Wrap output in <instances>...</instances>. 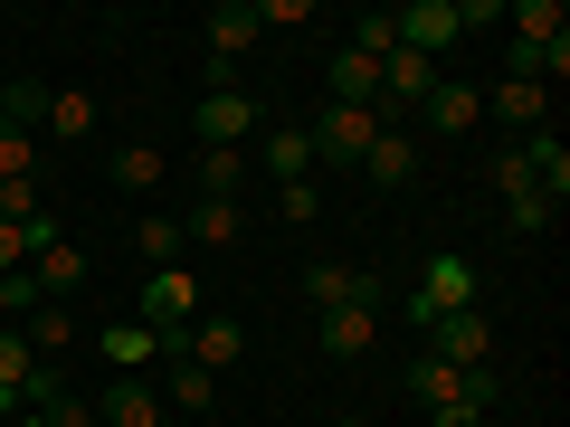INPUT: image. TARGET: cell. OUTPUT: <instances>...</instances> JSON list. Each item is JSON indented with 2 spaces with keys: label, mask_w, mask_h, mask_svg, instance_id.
I'll return each instance as SVG.
<instances>
[{
  "label": "cell",
  "mask_w": 570,
  "mask_h": 427,
  "mask_svg": "<svg viewBox=\"0 0 570 427\" xmlns=\"http://www.w3.org/2000/svg\"><path fill=\"white\" fill-rule=\"evenodd\" d=\"M438 314H475V257H428V276L400 295V324L428 332Z\"/></svg>",
  "instance_id": "obj_1"
},
{
  "label": "cell",
  "mask_w": 570,
  "mask_h": 427,
  "mask_svg": "<svg viewBox=\"0 0 570 427\" xmlns=\"http://www.w3.org/2000/svg\"><path fill=\"white\" fill-rule=\"evenodd\" d=\"M371 133H381V105H324V115L305 123V142H314V162H343V171H362Z\"/></svg>",
  "instance_id": "obj_2"
},
{
  "label": "cell",
  "mask_w": 570,
  "mask_h": 427,
  "mask_svg": "<svg viewBox=\"0 0 570 427\" xmlns=\"http://www.w3.org/2000/svg\"><path fill=\"white\" fill-rule=\"evenodd\" d=\"M247 133H266L247 86H209L200 96V152H247Z\"/></svg>",
  "instance_id": "obj_3"
},
{
  "label": "cell",
  "mask_w": 570,
  "mask_h": 427,
  "mask_svg": "<svg viewBox=\"0 0 570 427\" xmlns=\"http://www.w3.org/2000/svg\"><path fill=\"white\" fill-rule=\"evenodd\" d=\"M247 48H257V0H219L209 10V86H238Z\"/></svg>",
  "instance_id": "obj_4"
},
{
  "label": "cell",
  "mask_w": 570,
  "mask_h": 427,
  "mask_svg": "<svg viewBox=\"0 0 570 427\" xmlns=\"http://www.w3.org/2000/svg\"><path fill=\"white\" fill-rule=\"evenodd\" d=\"M96 427H171V408H163V389L142 380V370H115V389L96 399Z\"/></svg>",
  "instance_id": "obj_5"
},
{
  "label": "cell",
  "mask_w": 570,
  "mask_h": 427,
  "mask_svg": "<svg viewBox=\"0 0 570 427\" xmlns=\"http://www.w3.org/2000/svg\"><path fill=\"white\" fill-rule=\"evenodd\" d=\"M428 96H438V58H419V48H390V58H381V123L409 115V105H428Z\"/></svg>",
  "instance_id": "obj_6"
},
{
  "label": "cell",
  "mask_w": 570,
  "mask_h": 427,
  "mask_svg": "<svg viewBox=\"0 0 570 427\" xmlns=\"http://www.w3.org/2000/svg\"><path fill=\"white\" fill-rule=\"evenodd\" d=\"M190 314H200V276H190V266H163V276L142 285V314H134V324H153V332H181Z\"/></svg>",
  "instance_id": "obj_7"
},
{
  "label": "cell",
  "mask_w": 570,
  "mask_h": 427,
  "mask_svg": "<svg viewBox=\"0 0 570 427\" xmlns=\"http://www.w3.org/2000/svg\"><path fill=\"white\" fill-rule=\"evenodd\" d=\"M305 295H314V314H333V305H381L390 285H381V276H362V266H343V257H324V266L305 276Z\"/></svg>",
  "instance_id": "obj_8"
},
{
  "label": "cell",
  "mask_w": 570,
  "mask_h": 427,
  "mask_svg": "<svg viewBox=\"0 0 570 427\" xmlns=\"http://www.w3.org/2000/svg\"><path fill=\"white\" fill-rule=\"evenodd\" d=\"M428 351H438V361H456V370H485L494 332H485V314H438V324H428Z\"/></svg>",
  "instance_id": "obj_9"
},
{
  "label": "cell",
  "mask_w": 570,
  "mask_h": 427,
  "mask_svg": "<svg viewBox=\"0 0 570 427\" xmlns=\"http://www.w3.org/2000/svg\"><path fill=\"white\" fill-rule=\"evenodd\" d=\"M400 48H419V58H438V48H456V0H409L400 20Z\"/></svg>",
  "instance_id": "obj_10"
},
{
  "label": "cell",
  "mask_w": 570,
  "mask_h": 427,
  "mask_svg": "<svg viewBox=\"0 0 570 427\" xmlns=\"http://www.w3.org/2000/svg\"><path fill=\"white\" fill-rule=\"evenodd\" d=\"M513 152H523V171H532V190H542V200H561V190H570V142L551 133V123H532Z\"/></svg>",
  "instance_id": "obj_11"
},
{
  "label": "cell",
  "mask_w": 570,
  "mask_h": 427,
  "mask_svg": "<svg viewBox=\"0 0 570 427\" xmlns=\"http://www.w3.org/2000/svg\"><path fill=\"white\" fill-rule=\"evenodd\" d=\"M381 342V305H333L324 314V361H362Z\"/></svg>",
  "instance_id": "obj_12"
},
{
  "label": "cell",
  "mask_w": 570,
  "mask_h": 427,
  "mask_svg": "<svg viewBox=\"0 0 570 427\" xmlns=\"http://www.w3.org/2000/svg\"><path fill=\"white\" fill-rule=\"evenodd\" d=\"M29 380H39V351H29L20 324H0V408H10V418L29 408Z\"/></svg>",
  "instance_id": "obj_13"
},
{
  "label": "cell",
  "mask_w": 570,
  "mask_h": 427,
  "mask_svg": "<svg viewBox=\"0 0 570 427\" xmlns=\"http://www.w3.org/2000/svg\"><path fill=\"white\" fill-rule=\"evenodd\" d=\"M362 171L381 190H400V181H419V142L400 133V123H381V133H371V152H362Z\"/></svg>",
  "instance_id": "obj_14"
},
{
  "label": "cell",
  "mask_w": 570,
  "mask_h": 427,
  "mask_svg": "<svg viewBox=\"0 0 570 427\" xmlns=\"http://www.w3.org/2000/svg\"><path fill=\"white\" fill-rule=\"evenodd\" d=\"M419 115H428V133H475V115H485V96H475V86H456V77H438V96H428Z\"/></svg>",
  "instance_id": "obj_15"
},
{
  "label": "cell",
  "mask_w": 570,
  "mask_h": 427,
  "mask_svg": "<svg viewBox=\"0 0 570 427\" xmlns=\"http://www.w3.org/2000/svg\"><path fill=\"white\" fill-rule=\"evenodd\" d=\"M409 399H419V408H456V399H466V370L438 361V351H419V361H409Z\"/></svg>",
  "instance_id": "obj_16"
},
{
  "label": "cell",
  "mask_w": 570,
  "mask_h": 427,
  "mask_svg": "<svg viewBox=\"0 0 570 427\" xmlns=\"http://www.w3.org/2000/svg\"><path fill=\"white\" fill-rule=\"evenodd\" d=\"M314 171V142H305V123H266V181H305Z\"/></svg>",
  "instance_id": "obj_17"
},
{
  "label": "cell",
  "mask_w": 570,
  "mask_h": 427,
  "mask_svg": "<svg viewBox=\"0 0 570 427\" xmlns=\"http://www.w3.org/2000/svg\"><path fill=\"white\" fill-rule=\"evenodd\" d=\"M324 86H333V105H381V67L352 58V48H333V58H324Z\"/></svg>",
  "instance_id": "obj_18"
},
{
  "label": "cell",
  "mask_w": 570,
  "mask_h": 427,
  "mask_svg": "<svg viewBox=\"0 0 570 427\" xmlns=\"http://www.w3.org/2000/svg\"><path fill=\"white\" fill-rule=\"evenodd\" d=\"M485 115H504L513 133H532V123H551V86H523V77H504L485 96Z\"/></svg>",
  "instance_id": "obj_19"
},
{
  "label": "cell",
  "mask_w": 570,
  "mask_h": 427,
  "mask_svg": "<svg viewBox=\"0 0 570 427\" xmlns=\"http://www.w3.org/2000/svg\"><path fill=\"white\" fill-rule=\"evenodd\" d=\"M181 238H200V247H238L247 219H238V200H190V209H181Z\"/></svg>",
  "instance_id": "obj_20"
},
{
  "label": "cell",
  "mask_w": 570,
  "mask_h": 427,
  "mask_svg": "<svg viewBox=\"0 0 570 427\" xmlns=\"http://www.w3.org/2000/svg\"><path fill=\"white\" fill-rule=\"evenodd\" d=\"M105 181H115V190H163V181H171V162L153 152V142H124L115 162H105Z\"/></svg>",
  "instance_id": "obj_21"
},
{
  "label": "cell",
  "mask_w": 570,
  "mask_h": 427,
  "mask_svg": "<svg viewBox=\"0 0 570 427\" xmlns=\"http://www.w3.org/2000/svg\"><path fill=\"white\" fill-rule=\"evenodd\" d=\"M48 96H58L48 77H10V86H0V123H10V133H29V123H48Z\"/></svg>",
  "instance_id": "obj_22"
},
{
  "label": "cell",
  "mask_w": 570,
  "mask_h": 427,
  "mask_svg": "<svg viewBox=\"0 0 570 427\" xmlns=\"http://www.w3.org/2000/svg\"><path fill=\"white\" fill-rule=\"evenodd\" d=\"M29 276H39V295L58 305V295H77V285H86V257L58 238V247H39V257H29Z\"/></svg>",
  "instance_id": "obj_23"
},
{
  "label": "cell",
  "mask_w": 570,
  "mask_h": 427,
  "mask_svg": "<svg viewBox=\"0 0 570 427\" xmlns=\"http://www.w3.org/2000/svg\"><path fill=\"white\" fill-rule=\"evenodd\" d=\"M105 361H115V370H153V361H163V332H153V324H115V332H105Z\"/></svg>",
  "instance_id": "obj_24"
},
{
  "label": "cell",
  "mask_w": 570,
  "mask_h": 427,
  "mask_svg": "<svg viewBox=\"0 0 570 427\" xmlns=\"http://www.w3.org/2000/svg\"><path fill=\"white\" fill-rule=\"evenodd\" d=\"M238 181H247V152H200L190 162V190L200 200H238Z\"/></svg>",
  "instance_id": "obj_25"
},
{
  "label": "cell",
  "mask_w": 570,
  "mask_h": 427,
  "mask_svg": "<svg viewBox=\"0 0 570 427\" xmlns=\"http://www.w3.org/2000/svg\"><path fill=\"white\" fill-rule=\"evenodd\" d=\"M48 133L86 142V133H96V96H86V86H58V96H48Z\"/></svg>",
  "instance_id": "obj_26"
},
{
  "label": "cell",
  "mask_w": 570,
  "mask_h": 427,
  "mask_svg": "<svg viewBox=\"0 0 570 427\" xmlns=\"http://www.w3.org/2000/svg\"><path fill=\"white\" fill-rule=\"evenodd\" d=\"M504 29H513L523 48H551V39H561V0H513Z\"/></svg>",
  "instance_id": "obj_27"
},
{
  "label": "cell",
  "mask_w": 570,
  "mask_h": 427,
  "mask_svg": "<svg viewBox=\"0 0 570 427\" xmlns=\"http://www.w3.org/2000/svg\"><path fill=\"white\" fill-rule=\"evenodd\" d=\"M134 247L153 257V276H163V266H181V247H190V238H181V219H142V228H134Z\"/></svg>",
  "instance_id": "obj_28"
},
{
  "label": "cell",
  "mask_w": 570,
  "mask_h": 427,
  "mask_svg": "<svg viewBox=\"0 0 570 427\" xmlns=\"http://www.w3.org/2000/svg\"><path fill=\"white\" fill-rule=\"evenodd\" d=\"M343 48H352V58H371V67H381L390 48H400V29H390V10H362V20H352V39H343Z\"/></svg>",
  "instance_id": "obj_29"
},
{
  "label": "cell",
  "mask_w": 570,
  "mask_h": 427,
  "mask_svg": "<svg viewBox=\"0 0 570 427\" xmlns=\"http://www.w3.org/2000/svg\"><path fill=\"white\" fill-rule=\"evenodd\" d=\"M219 399V380H209L200 361H171V389H163V408H209Z\"/></svg>",
  "instance_id": "obj_30"
},
{
  "label": "cell",
  "mask_w": 570,
  "mask_h": 427,
  "mask_svg": "<svg viewBox=\"0 0 570 427\" xmlns=\"http://www.w3.org/2000/svg\"><path fill=\"white\" fill-rule=\"evenodd\" d=\"M29 351H39V361H48V351H67V342H77V324H67V305H39V314H29Z\"/></svg>",
  "instance_id": "obj_31"
},
{
  "label": "cell",
  "mask_w": 570,
  "mask_h": 427,
  "mask_svg": "<svg viewBox=\"0 0 570 427\" xmlns=\"http://www.w3.org/2000/svg\"><path fill=\"white\" fill-rule=\"evenodd\" d=\"M0 181H39V142L0 123Z\"/></svg>",
  "instance_id": "obj_32"
},
{
  "label": "cell",
  "mask_w": 570,
  "mask_h": 427,
  "mask_svg": "<svg viewBox=\"0 0 570 427\" xmlns=\"http://www.w3.org/2000/svg\"><path fill=\"white\" fill-rule=\"evenodd\" d=\"M551 209H561V200H542V190H513V200H504V219L523 228V238H542V228H551Z\"/></svg>",
  "instance_id": "obj_33"
},
{
  "label": "cell",
  "mask_w": 570,
  "mask_h": 427,
  "mask_svg": "<svg viewBox=\"0 0 570 427\" xmlns=\"http://www.w3.org/2000/svg\"><path fill=\"white\" fill-rule=\"evenodd\" d=\"M485 190H494V200H513V190H532L523 152H494V162H485Z\"/></svg>",
  "instance_id": "obj_34"
},
{
  "label": "cell",
  "mask_w": 570,
  "mask_h": 427,
  "mask_svg": "<svg viewBox=\"0 0 570 427\" xmlns=\"http://www.w3.org/2000/svg\"><path fill=\"white\" fill-rule=\"evenodd\" d=\"M314 209H324V200H314V181H285V190H276V219H295V228H314Z\"/></svg>",
  "instance_id": "obj_35"
},
{
  "label": "cell",
  "mask_w": 570,
  "mask_h": 427,
  "mask_svg": "<svg viewBox=\"0 0 570 427\" xmlns=\"http://www.w3.org/2000/svg\"><path fill=\"white\" fill-rule=\"evenodd\" d=\"M314 0H257V29H305Z\"/></svg>",
  "instance_id": "obj_36"
},
{
  "label": "cell",
  "mask_w": 570,
  "mask_h": 427,
  "mask_svg": "<svg viewBox=\"0 0 570 427\" xmlns=\"http://www.w3.org/2000/svg\"><path fill=\"white\" fill-rule=\"evenodd\" d=\"M39 418H48V427H96V408H86V399H77V389H58V399H48V408H39Z\"/></svg>",
  "instance_id": "obj_37"
},
{
  "label": "cell",
  "mask_w": 570,
  "mask_h": 427,
  "mask_svg": "<svg viewBox=\"0 0 570 427\" xmlns=\"http://www.w3.org/2000/svg\"><path fill=\"white\" fill-rule=\"evenodd\" d=\"M20 266H29V247H20V228L0 219V276H20Z\"/></svg>",
  "instance_id": "obj_38"
},
{
  "label": "cell",
  "mask_w": 570,
  "mask_h": 427,
  "mask_svg": "<svg viewBox=\"0 0 570 427\" xmlns=\"http://www.w3.org/2000/svg\"><path fill=\"white\" fill-rule=\"evenodd\" d=\"M428 427H475V408H438V418H428Z\"/></svg>",
  "instance_id": "obj_39"
},
{
  "label": "cell",
  "mask_w": 570,
  "mask_h": 427,
  "mask_svg": "<svg viewBox=\"0 0 570 427\" xmlns=\"http://www.w3.org/2000/svg\"><path fill=\"white\" fill-rule=\"evenodd\" d=\"M10 427H48V418H39V408H20V418H10Z\"/></svg>",
  "instance_id": "obj_40"
},
{
  "label": "cell",
  "mask_w": 570,
  "mask_h": 427,
  "mask_svg": "<svg viewBox=\"0 0 570 427\" xmlns=\"http://www.w3.org/2000/svg\"><path fill=\"white\" fill-rule=\"evenodd\" d=\"M333 427H371V418H333Z\"/></svg>",
  "instance_id": "obj_41"
}]
</instances>
